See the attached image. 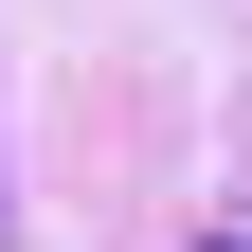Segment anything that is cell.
I'll use <instances>...</instances> for the list:
<instances>
[{
  "mask_svg": "<svg viewBox=\"0 0 252 252\" xmlns=\"http://www.w3.org/2000/svg\"><path fill=\"white\" fill-rule=\"evenodd\" d=\"M216 252H252V234H216Z\"/></svg>",
  "mask_w": 252,
  "mask_h": 252,
  "instance_id": "cell-1",
  "label": "cell"
}]
</instances>
